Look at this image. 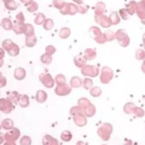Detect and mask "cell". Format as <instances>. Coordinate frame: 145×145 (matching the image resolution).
<instances>
[{"label": "cell", "mask_w": 145, "mask_h": 145, "mask_svg": "<svg viewBox=\"0 0 145 145\" xmlns=\"http://www.w3.org/2000/svg\"><path fill=\"white\" fill-rule=\"evenodd\" d=\"M15 109L13 103H11L8 99H0V111L10 114V112Z\"/></svg>", "instance_id": "6da1fadb"}, {"label": "cell", "mask_w": 145, "mask_h": 145, "mask_svg": "<svg viewBox=\"0 0 145 145\" xmlns=\"http://www.w3.org/2000/svg\"><path fill=\"white\" fill-rule=\"evenodd\" d=\"M20 136V131L18 128L13 127L12 129L8 130L4 135V140L8 142H16V140H19Z\"/></svg>", "instance_id": "7a4b0ae2"}, {"label": "cell", "mask_w": 145, "mask_h": 145, "mask_svg": "<svg viewBox=\"0 0 145 145\" xmlns=\"http://www.w3.org/2000/svg\"><path fill=\"white\" fill-rule=\"evenodd\" d=\"M13 31L16 32V34H22L24 33L25 31V24L24 23H16L13 25L12 27Z\"/></svg>", "instance_id": "3957f363"}, {"label": "cell", "mask_w": 145, "mask_h": 145, "mask_svg": "<svg viewBox=\"0 0 145 145\" xmlns=\"http://www.w3.org/2000/svg\"><path fill=\"white\" fill-rule=\"evenodd\" d=\"M73 120H74L75 124L78 126V127H83V126H85V125L86 124V123H87V120H86V119L84 117V115H82V114L75 116Z\"/></svg>", "instance_id": "277c9868"}, {"label": "cell", "mask_w": 145, "mask_h": 145, "mask_svg": "<svg viewBox=\"0 0 145 145\" xmlns=\"http://www.w3.org/2000/svg\"><path fill=\"white\" fill-rule=\"evenodd\" d=\"M1 127L4 130H7V131L12 129L14 127V122L10 119H3L2 123H1Z\"/></svg>", "instance_id": "5b68a950"}, {"label": "cell", "mask_w": 145, "mask_h": 145, "mask_svg": "<svg viewBox=\"0 0 145 145\" xmlns=\"http://www.w3.org/2000/svg\"><path fill=\"white\" fill-rule=\"evenodd\" d=\"M25 75H26V72L23 68H17L14 72V76L17 80H23L25 78Z\"/></svg>", "instance_id": "8992f818"}, {"label": "cell", "mask_w": 145, "mask_h": 145, "mask_svg": "<svg viewBox=\"0 0 145 145\" xmlns=\"http://www.w3.org/2000/svg\"><path fill=\"white\" fill-rule=\"evenodd\" d=\"M1 26L3 27L5 30H11L13 27V24H12V22L10 21V19L4 18L1 22Z\"/></svg>", "instance_id": "52a82bcc"}, {"label": "cell", "mask_w": 145, "mask_h": 145, "mask_svg": "<svg viewBox=\"0 0 145 145\" xmlns=\"http://www.w3.org/2000/svg\"><path fill=\"white\" fill-rule=\"evenodd\" d=\"M20 95L17 93L16 91L10 92L9 93V95H8V99L13 103H18L19 100H20Z\"/></svg>", "instance_id": "ba28073f"}, {"label": "cell", "mask_w": 145, "mask_h": 145, "mask_svg": "<svg viewBox=\"0 0 145 145\" xmlns=\"http://www.w3.org/2000/svg\"><path fill=\"white\" fill-rule=\"evenodd\" d=\"M18 103L20 104V106L22 107H27L29 104L28 97L27 95H20V98Z\"/></svg>", "instance_id": "9c48e42d"}, {"label": "cell", "mask_w": 145, "mask_h": 145, "mask_svg": "<svg viewBox=\"0 0 145 145\" xmlns=\"http://www.w3.org/2000/svg\"><path fill=\"white\" fill-rule=\"evenodd\" d=\"M5 7L9 10H15L17 9L18 6L14 0H10V1L5 3Z\"/></svg>", "instance_id": "30bf717a"}, {"label": "cell", "mask_w": 145, "mask_h": 145, "mask_svg": "<svg viewBox=\"0 0 145 145\" xmlns=\"http://www.w3.org/2000/svg\"><path fill=\"white\" fill-rule=\"evenodd\" d=\"M14 44H15L13 43L12 40H9V39H7V40H5L3 42L2 46H3V48L4 50H6V51H7V52H8L10 48L13 47Z\"/></svg>", "instance_id": "8fae6325"}, {"label": "cell", "mask_w": 145, "mask_h": 145, "mask_svg": "<svg viewBox=\"0 0 145 145\" xmlns=\"http://www.w3.org/2000/svg\"><path fill=\"white\" fill-rule=\"evenodd\" d=\"M36 42V36H26V41H25V44H26L27 46L31 47L33 46Z\"/></svg>", "instance_id": "7c38bea8"}, {"label": "cell", "mask_w": 145, "mask_h": 145, "mask_svg": "<svg viewBox=\"0 0 145 145\" xmlns=\"http://www.w3.org/2000/svg\"><path fill=\"white\" fill-rule=\"evenodd\" d=\"M8 53L11 57H16V56H17L20 53V48L18 47V45H16V44H15L13 45V47L8 51Z\"/></svg>", "instance_id": "4fadbf2b"}, {"label": "cell", "mask_w": 145, "mask_h": 145, "mask_svg": "<svg viewBox=\"0 0 145 145\" xmlns=\"http://www.w3.org/2000/svg\"><path fill=\"white\" fill-rule=\"evenodd\" d=\"M24 34H25L26 36H33V34H34V28H33V27L31 26V24H25V31H24Z\"/></svg>", "instance_id": "5bb4252c"}, {"label": "cell", "mask_w": 145, "mask_h": 145, "mask_svg": "<svg viewBox=\"0 0 145 145\" xmlns=\"http://www.w3.org/2000/svg\"><path fill=\"white\" fill-rule=\"evenodd\" d=\"M47 95L44 91H38L37 95H36V100L39 103H44L46 100Z\"/></svg>", "instance_id": "9a60e30c"}, {"label": "cell", "mask_w": 145, "mask_h": 145, "mask_svg": "<svg viewBox=\"0 0 145 145\" xmlns=\"http://www.w3.org/2000/svg\"><path fill=\"white\" fill-rule=\"evenodd\" d=\"M72 139V134L70 131H63L62 134H61V140L65 142H68L69 140H71Z\"/></svg>", "instance_id": "2e32d148"}, {"label": "cell", "mask_w": 145, "mask_h": 145, "mask_svg": "<svg viewBox=\"0 0 145 145\" xmlns=\"http://www.w3.org/2000/svg\"><path fill=\"white\" fill-rule=\"evenodd\" d=\"M20 145H31V138L27 135L23 136L20 140Z\"/></svg>", "instance_id": "e0dca14e"}, {"label": "cell", "mask_w": 145, "mask_h": 145, "mask_svg": "<svg viewBox=\"0 0 145 145\" xmlns=\"http://www.w3.org/2000/svg\"><path fill=\"white\" fill-rule=\"evenodd\" d=\"M52 140H53V138H52V136H50V135H44V138H43V140H42L43 144L50 145L51 144V143H52Z\"/></svg>", "instance_id": "ac0fdd59"}, {"label": "cell", "mask_w": 145, "mask_h": 145, "mask_svg": "<svg viewBox=\"0 0 145 145\" xmlns=\"http://www.w3.org/2000/svg\"><path fill=\"white\" fill-rule=\"evenodd\" d=\"M70 114H72V116H77V115H80V114H82V110H81V108L79 107H73L72 110H70Z\"/></svg>", "instance_id": "d6986e66"}, {"label": "cell", "mask_w": 145, "mask_h": 145, "mask_svg": "<svg viewBox=\"0 0 145 145\" xmlns=\"http://www.w3.org/2000/svg\"><path fill=\"white\" fill-rule=\"evenodd\" d=\"M45 20V17L43 14H38L35 19V23L36 24H41Z\"/></svg>", "instance_id": "ffe728a7"}, {"label": "cell", "mask_w": 145, "mask_h": 145, "mask_svg": "<svg viewBox=\"0 0 145 145\" xmlns=\"http://www.w3.org/2000/svg\"><path fill=\"white\" fill-rule=\"evenodd\" d=\"M84 113H85V114H86L87 117H90V116H92V115L94 114V108H93L92 106L89 105L88 106V108L84 111Z\"/></svg>", "instance_id": "44dd1931"}, {"label": "cell", "mask_w": 145, "mask_h": 145, "mask_svg": "<svg viewBox=\"0 0 145 145\" xmlns=\"http://www.w3.org/2000/svg\"><path fill=\"white\" fill-rule=\"evenodd\" d=\"M37 8H38V5L35 2H31L30 4L27 5V10H29V11H31V12L36 11L37 10Z\"/></svg>", "instance_id": "7402d4cb"}, {"label": "cell", "mask_w": 145, "mask_h": 145, "mask_svg": "<svg viewBox=\"0 0 145 145\" xmlns=\"http://www.w3.org/2000/svg\"><path fill=\"white\" fill-rule=\"evenodd\" d=\"M65 2L63 0H53V4L54 6L57 7V8H59V9H61L63 7V6L65 5Z\"/></svg>", "instance_id": "603a6c76"}, {"label": "cell", "mask_w": 145, "mask_h": 145, "mask_svg": "<svg viewBox=\"0 0 145 145\" xmlns=\"http://www.w3.org/2000/svg\"><path fill=\"white\" fill-rule=\"evenodd\" d=\"M78 11V7L74 4H69V14L74 15Z\"/></svg>", "instance_id": "cb8c5ba5"}, {"label": "cell", "mask_w": 145, "mask_h": 145, "mask_svg": "<svg viewBox=\"0 0 145 145\" xmlns=\"http://www.w3.org/2000/svg\"><path fill=\"white\" fill-rule=\"evenodd\" d=\"M52 27H53V22H52V20H47L44 23V27L47 30H49V29L52 28Z\"/></svg>", "instance_id": "d4e9b609"}, {"label": "cell", "mask_w": 145, "mask_h": 145, "mask_svg": "<svg viewBox=\"0 0 145 145\" xmlns=\"http://www.w3.org/2000/svg\"><path fill=\"white\" fill-rule=\"evenodd\" d=\"M69 32H70L69 29H68V28H63V29H61V32H60V36H61V37H62V38H66L69 35Z\"/></svg>", "instance_id": "484cf974"}, {"label": "cell", "mask_w": 145, "mask_h": 145, "mask_svg": "<svg viewBox=\"0 0 145 145\" xmlns=\"http://www.w3.org/2000/svg\"><path fill=\"white\" fill-rule=\"evenodd\" d=\"M79 105L81 106L84 107V108H87L90 104L89 103L88 100H86V99H82V100L79 101Z\"/></svg>", "instance_id": "4316f807"}, {"label": "cell", "mask_w": 145, "mask_h": 145, "mask_svg": "<svg viewBox=\"0 0 145 145\" xmlns=\"http://www.w3.org/2000/svg\"><path fill=\"white\" fill-rule=\"evenodd\" d=\"M16 20L18 21L19 23H24V16L22 12H20V13L16 16Z\"/></svg>", "instance_id": "83f0119b"}, {"label": "cell", "mask_w": 145, "mask_h": 145, "mask_svg": "<svg viewBox=\"0 0 145 145\" xmlns=\"http://www.w3.org/2000/svg\"><path fill=\"white\" fill-rule=\"evenodd\" d=\"M7 84V79L4 77H1L0 78V88L4 87Z\"/></svg>", "instance_id": "f1b7e54d"}, {"label": "cell", "mask_w": 145, "mask_h": 145, "mask_svg": "<svg viewBox=\"0 0 145 145\" xmlns=\"http://www.w3.org/2000/svg\"><path fill=\"white\" fill-rule=\"evenodd\" d=\"M20 1L24 3V4H25L26 6H27L28 4H30L31 2H33V0H20Z\"/></svg>", "instance_id": "f546056e"}, {"label": "cell", "mask_w": 145, "mask_h": 145, "mask_svg": "<svg viewBox=\"0 0 145 145\" xmlns=\"http://www.w3.org/2000/svg\"><path fill=\"white\" fill-rule=\"evenodd\" d=\"M4 55H5V53H4V50H3V48H0V59H3V58L4 57Z\"/></svg>", "instance_id": "4dcf8cb0"}, {"label": "cell", "mask_w": 145, "mask_h": 145, "mask_svg": "<svg viewBox=\"0 0 145 145\" xmlns=\"http://www.w3.org/2000/svg\"><path fill=\"white\" fill-rule=\"evenodd\" d=\"M4 135H3L1 132H0V144H2L3 143V141H4Z\"/></svg>", "instance_id": "1f68e13d"}, {"label": "cell", "mask_w": 145, "mask_h": 145, "mask_svg": "<svg viewBox=\"0 0 145 145\" xmlns=\"http://www.w3.org/2000/svg\"><path fill=\"white\" fill-rule=\"evenodd\" d=\"M50 145H59V142H58L57 140H56V139H53Z\"/></svg>", "instance_id": "d6a6232c"}, {"label": "cell", "mask_w": 145, "mask_h": 145, "mask_svg": "<svg viewBox=\"0 0 145 145\" xmlns=\"http://www.w3.org/2000/svg\"><path fill=\"white\" fill-rule=\"evenodd\" d=\"M3 145H16L15 142H8V141H6V143Z\"/></svg>", "instance_id": "836d02e7"}, {"label": "cell", "mask_w": 145, "mask_h": 145, "mask_svg": "<svg viewBox=\"0 0 145 145\" xmlns=\"http://www.w3.org/2000/svg\"><path fill=\"white\" fill-rule=\"evenodd\" d=\"M76 145H88L86 143H84L82 141H78Z\"/></svg>", "instance_id": "e575fe53"}, {"label": "cell", "mask_w": 145, "mask_h": 145, "mask_svg": "<svg viewBox=\"0 0 145 145\" xmlns=\"http://www.w3.org/2000/svg\"><path fill=\"white\" fill-rule=\"evenodd\" d=\"M3 59H0V67H2L3 65Z\"/></svg>", "instance_id": "d590c367"}, {"label": "cell", "mask_w": 145, "mask_h": 145, "mask_svg": "<svg viewBox=\"0 0 145 145\" xmlns=\"http://www.w3.org/2000/svg\"><path fill=\"white\" fill-rule=\"evenodd\" d=\"M74 2L78 3H82V0H73Z\"/></svg>", "instance_id": "8d00e7d4"}, {"label": "cell", "mask_w": 145, "mask_h": 145, "mask_svg": "<svg viewBox=\"0 0 145 145\" xmlns=\"http://www.w3.org/2000/svg\"><path fill=\"white\" fill-rule=\"evenodd\" d=\"M3 1L4 3H6V2H8V1H10V0H3Z\"/></svg>", "instance_id": "74e56055"}, {"label": "cell", "mask_w": 145, "mask_h": 145, "mask_svg": "<svg viewBox=\"0 0 145 145\" xmlns=\"http://www.w3.org/2000/svg\"><path fill=\"white\" fill-rule=\"evenodd\" d=\"M1 77H3V76H2V72H0V78H1Z\"/></svg>", "instance_id": "f35d334b"}, {"label": "cell", "mask_w": 145, "mask_h": 145, "mask_svg": "<svg viewBox=\"0 0 145 145\" xmlns=\"http://www.w3.org/2000/svg\"><path fill=\"white\" fill-rule=\"evenodd\" d=\"M1 128H2V127H1V125H0V130H1Z\"/></svg>", "instance_id": "ab89813d"}]
</instances>
